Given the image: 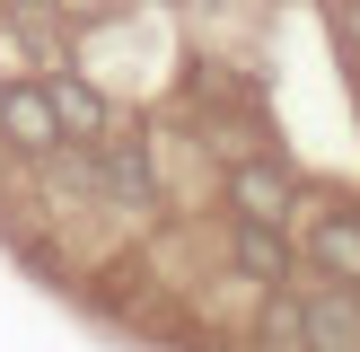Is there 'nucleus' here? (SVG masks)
Segmentation results:
<instances>
[{
  "mask_svg": "<svg viewBox=\"0 0 360 352\" xmlns=\"http://www.w3.org/2000/svg\"><path fill=\"white\" fill-rule=\"evenodd\" d=\"M0 150L9 158H62L70 150L44 80H0Z\"/></svg>",
  "mask_w": 360,
  "mask_h": 352,
  "instance_id": "obj_1",
  "label": "nucleus"
},
{
  "mask_svg": "<svg viewBox=\"0 0 360 352\" xmlns=\"http://www.w3.org/2000/svg\"><path fill=\"white\" fill-rule=\"evenodd\" d=\"M220 194H229V220H290L299 211V176L281 158H229Z\"/></svg>",
  "mask_w": 360,
  "mask_h": 352,
  "instance_id": "obj_2",
  "label": "nucleus"
},
{
  "mask_svg": "<svg viewBox=\"0 0 360 352\" xmlns=\"http://www.w3.org/2000/svg\"><path fill=\"white\" fill-rule=\"evenodd\" d=\"M229 264H238L255 291H281L299 273V246L281 238V220H229Z\"/></svg>",
  "mask_w": 360,
  "mask_h": 352,
  "instance_id": "obj_3",
  "label": "nucleus"
},
{
  "mask_svg": "<svg viewBox=\"0 0 360 352\" xmlns=\"http://www.w3.org/2000/svg\"><path fill=\"white\" fill-rule=\"evenodd\" d=\"M88 150H97V185L115 194V203H132V211H158V176H150V150H141V141H88Z\"/></svg>",
  "mask_w": 360,
  "mask_h": 352,
  "instance_id": "obj_4",
  "label": "nucleus"
},
{
  "mask_svg": "<svg viewBox=\"0 0 360 352\" xmlns=\"http://www.w3.org/2000/svg\"><path fill=\"white\" fill-rule=\"evenodd\" d=\"M44 88H53V115H62V141H79V150H88V141L115 132V106H105L79 70H44Z\"/></svg>",
  "mask_w": 360,
  "mask_h": 352,
  "instance_id": "obj_5",
  "label": "nucleus"
},
{
  "mask_svg": "<svg viewBox=\"0 0 360 352\" xmlns=\"http://www.w3.org/2000/svg\"><path fill=\"white\" fill-rule=\"evenodd\" d=\"M308 264H316V282H352L360 291V211H316Z\"/></svg>",
  "mask_w": 360,
  "mask_h": 352,
  "instance_id": "obj_6",
  "label": "nucleus"
},
{
  "mask_svg": "<svg viewBox=\"0 0 360 352\" xmlns=\"http://www.w3.org/2000/svg\"><path fill=\"white\" fill-rule=\"evenodd\" d=\"M308 352H360V291L352 282L308 291Z\"/></svg>",
  "mask_w": 360,
  "mask_h": 352,
  "instance_id": "obj_7",
  "label": "nucleus"
},
{
  "mask_svg": "<svg viewBox=\"0 0 360 352\" xmlns=\"http://www.w3.org/2000/svg\"><path fill=\"white\" fill-rule=\"evenodd\" d=\"M255 352H308V291H264V317H255Z\"/></svg>",
  "mask_w": 360,
  "mask_h": 352,
  "instance_id": "obj_8",
  "label": "nucleus"
},
{
  "mask_svg": "<svg viewBox=\"0 0 360 352\" xmlns=\"http://www.w3.org/2000/svg\"><path fill=\"white\" fill-rule=\"evenodd\" d=\"M44 9H53V18H70V27H97V18H115L123 0H44Z\"/></svg>",
  "mask_w": 360,
  "mask_h": 352,
  "instance_id": "obj_9",
  "label": "nucleus"
},
{
  "mask_svg": "<svg viewBox=\"0 0 360 352\" xmlns=\"http://www.w3.org/2000/svg\"><path fill=\"white\" fill-rule=\"evenodd\" d=\"M352 97H360V70H352Z\"/></svg>",
  "mask_w": 360,
  "mask_h": 352,
  "instance_id": "obj_10",
  "label": "nucleus"
}]
</instances>
